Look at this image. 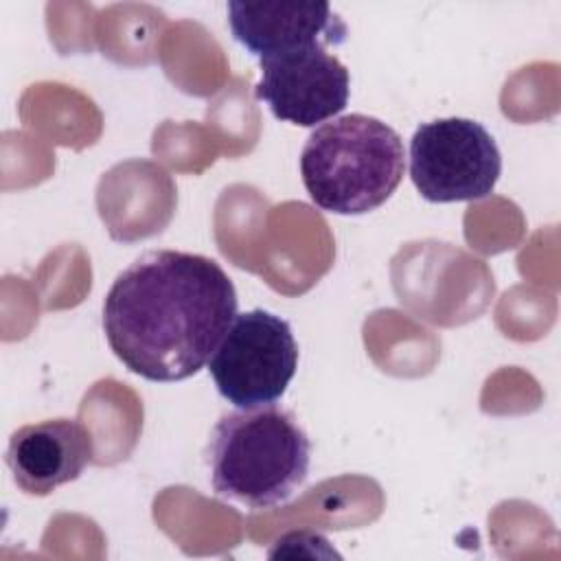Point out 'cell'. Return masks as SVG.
<instances>
[{"label": "cell", "instance_id": "obj_1", "mask_svg": "<svg viewBox=\"0 0 561 561\" xmlns=\"http://www.w3.org/2000/svg\"><path fill=\"white\" fill-rule=\"evenodd\" d=\"M237 316V291L208 256L153 250L112 283L103 331L114 355L149 381L197 375Z\"/></svg>", "mask_w": 561, "mask_h": 561}, {"label": "cell", "instance_id": "obj_2", "mask_svg": "<svg viewBox=\"0 0 561 561\" xmlns=\"http://www.w3.org/2000/svg\"><path fill=\"white\" fill-rule=\"evenodd\" d=\"M309 462V436L276 405L224 414L208 443L217 497L254 511L285 504L305 484Z\"/></svg>", "mask_w": 561, "mask_h": 561}, {"label": "cell", "instance_id": "obj_3", "mask_svg": "<svg viewBox=\"0 0 561 561\" xmlns=\"http://www.w3.org/2000/svg\"><path fill=\"white\" fill-rule=\"evenodd\" d=\"M403 171L401 136L366 114H346L318 125L300 153V175L311 202L335 215L379 208L401 184Z\"/></svg>", "mask_w": 561, "mask_h": 561}, {"label": "cell", "instance_id": "obj_4", "mask_svg": "<svg viewBox=\"0 0 561 561\" xmlns=\"http://www.w3.org/2000/svg\"><path fill=\"white\" fill-rule=\"evenodd\" d=\"M298 368L291 327L265 309L237 313L208 362L217 392L239 410L274 405Z\"/></svg>", "mask_w": 561, "mask_h": 561}, {"label": "cell", "instance_id": "obj_5", "mask_svg": "<svg viewBox=\"0 0 561 561\" xmlns=\"http://www.w3.org/2000/svg\"><path fill=\"white\" fill-rule=\"evenodd\" d=\"M502 156L484 125L438 118L416 127L410 140V178L427 202H473L491 195Z\"/></svg>", "mask_w": 561, "mask_h": 561}, {"label": "cell", "instance_id": "obj_6", "mask_svg": "<svg viewBox=\"0 0 561 561\" xmlns=\"http://www.w3.org/2000/svg\"><path fill=\"white\" fill-rule=\"evenodd\" d=\"M259 66L261 79L254 94L278 121L316 127L337 116L348 103V70L327 46L313 44L263 57Z\"/></svg>", "mask_w": 561, "mask_h": 561}, {"label": "cell", "instance_id": "obj_7", "mask_svg": "<svg viewBox=\"0 0 561 561\" xmlns=\"http://www.w3.org/2000/svg\"><path fill=\"white\" fill-rule=\"evenodd\" d=\"M234 39L259 59L305 46H335L346 24L327 2H228Z\"/></svg>", "mask_w": 561, "mask_h": 561}, {"label": "cell", "instance_id": "obj_8", "mask_svg": "<svg viewBox=\"0 0 561 561\" xmlns=\"http://www.w3.org/2000/svg\"><path fill=\"white\" fill-rule=\"evenodd\" d=\"M92 458L88 430L72 419H48L15 430L7 447V467L26 495H48L77 480Z\"/></svg>", "mask_w": 561, "mask_h": 561}]
</instances>
